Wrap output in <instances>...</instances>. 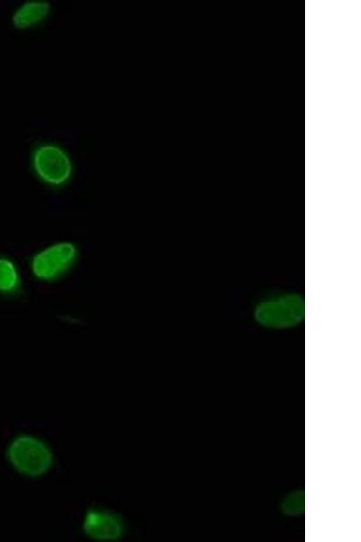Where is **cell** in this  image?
Returning a JSON list of instances; mask_svg holds the SVG:
<instances>
[{
  "label": "cell",
  "mask_w": 361,
  "mask_h": 542,
  "mask_svg": "<svg viewBox=\"0 0 361 542\" xmlns=\"http://www.w3.org/2000/svg\"><path fill=\"white\" fill-rule=\"evenodd\" d=\"M23 288V275L20 266L11 257L0 255V294L13 296Z\"/></svg>",
  "instance_id": "obj_7"
},
{
  "label": "cell",
  "mask_w": 361,
  "mask_h": 542,
  "mask_svg": "<svg viewBox=\"0 0 361 542\" xmlns=\"http://www.w3.org/2000/svg\"><path fill=\"white\" fill-rule=\"evenodd\" d=\"M31 168L35 177L51 188L67 185L74 174V163L69 152L52 142H42L31 154Z\"/></svg>",
  "instance_id": "obj_4"
},
{
  "label": "cell",
  "mask_w": 361,
  "mask_h": 542,
  "mask_svg": "<svg viewBox=\"0 0 361 542\" xmlns=\"http://www.w3.org/2000/svg\"><path fill=\"white\" fill-rule=\"evenodd\" d=\"M5 457L17 473L29 478L45 475L54 463L52 450L47 443L28 434L18 435L9 442Z\"/></svg>",
  "instance_id": "obj_3"
},
{
  "label": "cell",
  "mask_w": 361,
  "mask_h": 542,
  "mask_svg": "<svg viewBox=\"0 0 361 542\" xmlns=\"http://www.w3.org/2000/svg\"><path fill=\"white\" fill-rule=\"evenodd\" d=\"M82 529L91 539L104 542L116 541L125 533V522L116 512L92 508L84 515Z\"/></svg>",
  "instance_id": "obj_5"
},
{
  "label": "cell",
  "mask_w": 361,
  "mask_h": 542,
  "mask_svg": "<svg viewBox=\"0 0 361 542\" xmlns=\"http://www.w3.org/2000/svg\"><path fill=\"white\" fill-rule=\"evenodd\" d=\"M51 11L52 5L47 0H27L14 8L11 22L17 29H31L45 22Z\"/></svg>",
  "instance_id": "obj_6"
},
{
  "label": "cell",
  "mask_w": 361,
  "mask_h": 542,
  "mask_svg": "<svg viewBox=\"0 0 361 542\" xmlns=\"http://www.w3.org/2000/svg\"><path fill=\"white\" fill-rule=\"evenodd\" d=\"M80 256L79 246L69 239H58L37 248L30 257L31 276L43 284L54 283L67 276Z\"/></svg>",
  "instance_id": "obj_2"
},
{
  "label": "cell",
  "mask_w": 361,
  "mask_h": 542,
  "mask_svg": "<svg viewBox=\"0 0 361 542\" xmlns=\"http://www.w3.org/2000/svg\"><path fill=\"white\" fill-rule=\"evenodd\" d=\"M252 316L259 326L283 330L300 324L304 319L302 294L290 290H274L261 294L253 304Z\"/></svg>",
  "instance_id": "obj_1"
}]
</instances>
